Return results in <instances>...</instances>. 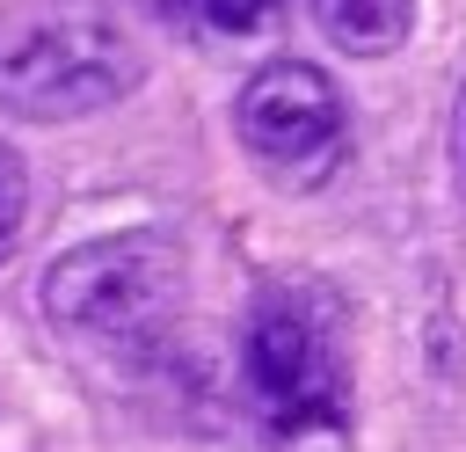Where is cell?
Masks as SVG:
<instances>
[{
	"label": "cell",
	"instance_id": "6da1fadb",
	"mask_svg": "<svg viewBox=\"0 0 466 452\" xmlns=\"http://www.w3.org/2000/svg\"><path fill=\"white\" fill-rule=\"evenodd\" d=\"M138 36L102 0H22L0 15V109L66 124L138 87Z\"/></svg>",
	"mask_w": 466,
	"mask_h": 452
},
{
	"label": "cell",
	"instance_id": "277c9868",
	"mask_svg": "<svg viewBox=\"0 0 466 452\" xmlns=\"http://www.w3.org/2000/svg\"><path fill=\"white\" fill-rule=\"evenodd\" d=\"M233 131L277 190H320L350 153V109H342L335 80L299 58H277L240 87Z\"/></svg>",
	"mask_w": 466,
	"mask_h": 452
},
{
	"label": "cell",
	"instance_id": "ba28073f",
	"mask_svg": "<svg viewBox=\"0 0 466 452\" xmlns=\"http://www.w3.org/2000/svg\"><path fill=\"white\" fill-rule=\"evenodd\" d=\"M459 153H466V102H459Z\"/></svg>",
	"mask_w": 466,
	"mask_h": 452
},
{
	"label": "cell",
	"instance_id": "7a4b0ae2",
	"mask_svg": "<svg viewBox=\"0 0 466 452\" xmlns=\"http://www.w3.org/2000/svg\"><path fill=\"white\" fill-rule=\"evenodd\" d=\"M240 372L248 401L277 437H328L350 416V357H342V321L335 299L306 277H277L248 306L240 335Z\"/></svg>",
	"mask_w": 466,
	"mask_h": 452
},
{
	"label": "cell",
	"instance_id": "3957f363",
	"mask_svg": "<svg viewBox=\"0 0 466 452\" xmlns=\"http://www.w3.org/2000/svg\"><path fill=\"white\" fill-rule=\"evenodd\" d=\"M182 299V255L167 233H109L51 262L44 306L58 328L95 343H138L153 335Z\"/></svg>",
	"mask_w": 466,
	"mask_h": 452
},
{
	"label": "cell",
	"instance_id": "5b68a950",
	"mask_svg": "<svg viewBox=\"0 0 466 452\" xmlns=\"http://www.w3.org/2000/svg\"><path fill=\"white\" fill-rule=\"evenodd\" d=\"M313 15H320V29H328L335 51L379 58V51H393V44L408 36L415 0H313Z\"/></svg>",
	"mask_w": 466,
	"mask_h": 452
},
{
	"label": "cell",
	"instance_id": "52a82bcc",
	"mask_svg": "<svg viewBox=\"0 0 466 452\" xmlns=\"http://www.w3.org/2000/svg\"><path fill=\"white\" fill-rule=\"evenodd\" d=\"M22 219H29V168H22V153L0 139V262H7L15 233H22Z\"/></svg>",
	"mask_w": 466,
	"mask_h": 452
},
{
	"label": "cell",
	"instance_id": "8992f818",
	"mask_svg": "<svg viewBox=\"0 0 466 452\" xmlns=\"http://www.w3.org/2000/svg\"><path fill=\"white\" fill-rule=\"evenodd\" d=\"M175 15H189V22L218 29V36H248V29H262L277 15V0H175Z\"/></svg>",
	"mask_w": 466,
	"mask_h": 452
}]
</instances>
